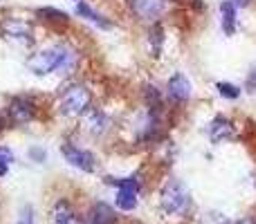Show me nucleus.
Masks as SVG:
<instances>
[{"label": "nucleus", "instance_id": "f257e3e1", "mask_svg": "<svg viewBox=\"0 0 256 224\" xmlns=\"http://www.w3.org/2000/svg\"><path fill=\"white\" fill-rule=\"evenodd\" d=\"M160 204L162 209L168 213V216H180V213H186L191 207V193L189 189L184 186V182L171 180L162 186V193H160Z\"/></svg>", "mask_w": 256, "mask_h": 224}, {"label": "nucleus", "instance_id": "f03ea898", "mask_svg": "<svg viewBox=\"0 0 256 224\" xmlns=\"http://www.w3.org/2000/svg\"><path fill=\"white\" fill-rule=\"evenodd\" d=\"M68 54H70V49H68L66 45H54V47L40 49V52L32 54V56L27 58V67H30V72H34L36 76L52 74V72L61 70Z\"/></svg>", "mask_w": 256, "mask_h": 224}, {"label": "nucleus", "instance_id": "7ed1b4c3", "mask_svg": "<svg viewBox=\"0 0 256 224\" xmlns=\"http://www.w3.org/2000/svg\"><path fill=\"white\" fill-rule=\"evenodd\" d=\"M90 106H92V92H90L86 85H81V83L70 85V88L61 94V103H58L61 112L68 114V117H79V114H86L90 110Z\"/></svg>", "mask_w": 256, "mask_h": 224}, {"label": "nucleus", "instance_id": "20e7f679", "mask_svg": "<svg viewBox=\"0 0 256 224\" xmlns=\"http://www.w3.org/2000/svg\"><path fill=\"white\" fill-rule=\"evenodd\" d=\"M61 155L66 157V162H70L72 166L81 168V171H86V173H92L94 168H97L94 155L90 153V150H84V148H79V146H74L72 141L61 144Z\"/></svg>", "mask_w": 256, "mask_h": 224}, {"label": "nucleus", "instance_id": "39448f33", "mask_svg": "<svg viewBox=\"0 0 256 224\" xmlns=\"http://www.w3.org/2000/svg\"><path fill=\"white\" fill-rule=\"evenodd\" d=\"M7 117H9V121L16 123V126L30 123L32 119L36 117V103H34V99H30V97H14L12 101H9Z\"/></svg>", "mask_w": 256, "mask_h": 224}, {"label": "nucleus", "instance_id": "423d86ee", "mask_svg": "<svg viewBox=\"0 0 256 224\" xmlns=\"http://www.w3.org/2000/svg\"><path fill=\"white\" fill-rule=\"evenodd\" d=\"M166 9V0H130V11L140 20L155 22Z\"/></svg>", "mask_w": 256, "mask_h": 224}, {"label": "nucleus", "instance_id": "0eeeda50", "mask_svg": "<svg viewBox=\"0 0 256 224\" xmlns=\"http://www.w3.org/2000/svg\"><path fill=\"white\" fill-rule=\"evenodd\" d=\"M191 92H194V85H191V81L186 79L184 74L178 72V74H173L171 79H168L166 94L173 103H186L191 99Z\"/></svg>", "mask_w": 256, "mask_h": 224}, {"label": "nucleus", "instance_id": "6e6552de", "mask_svg": "<svg viewBox=\"0 0 256 224\" xmlns=\"http://www.w3.org/2000/svg\"><path fill=\"white\" fill-rule=\"evenodd\" d=\"M236 137V126L227 117H216L209 123V139L214 144H220L225 139H234Z\"/></svg>", "mask_w": 256, "mask_h": 224}, {"label": "nucleus", "instance_id": "1a4fd4ad", "mask_svg": "<svg viewBox=\"0 0 256 224\" xmlns=\"http://www.w3.org/2000/svg\"><path fill=\"white\" fill-rule=\"evenodd\" d=\"M2 34L9 38H20V40H32V27L25 20L18 18H9L2 22Z\"/></svg>", "mask_w": 256, "mask_h": 224}, {"label": "nucleus", "instance_id": "9d476101", "mask_svg": "<svg viewBox=\"0 0 256 224\" xmlns=\"http://www.w3.org/2000/svg\"><path fill=\"white\" fill-rule=\"evenodd\" d=\"M112 222H115V211L106 202L92 204V209L88 211V224H112Z\"/></svg>", "mask_w": 256, "mask_h": 224}, {"label": "nucleus", "instance_id": "9b49d317", "mask_svg": "<svg viewBox=\"0 0 256 224\" xmlns=\"http://www.w3.org/2000/svg\"><path fill=\"white\" fill-rule=\"evenodd\" d=\"M220 16H222V31L227 36L236 34V4L232 0H222L220 2Z\"/></svg>", "mask_w": 256, "mask_h": 224}, {"label": "nucleus", "instance_id": "f8f14e48", "mask_svg": "<svg viewBox=\"0 0 256 224\" xmlns=\"http://www.w3.org/2000/svg\"><path fill=\"white\" fill-rule=\"evenodd\" d=\"M54 224H81V220L76 218V213L72 211V207L66 202V200H61V202H56V207H54Z\"/></svg>", "mask_w": 256, "mask_h": 224}, {"label": "nucleus", "instance_id": "ddd939ff", "mask_svg": "<svg viewBox=\"0 0 256 224\" xmlns=\"http://www.w3.org/2000/svg\"><path fill=\"white\" fill-rule=\"evenodd\" d=\"M76 13H79L81 18H88V20H92L94 25L104 27V29H108V27H110V22H108L99 11H94V9L90 7L88 2H81V0H79V4H76Z\"/></svg>", "mask_w": 256, "mask_h": 224}, {"label": "nucleus", "instance_id": "4468645a", "mask_svg": "<svg viewBox=\"0 0 256 224\" xmlns=\"http://www.w3.org/2000/svg\"><path fill=\"white\" fill-rule=\"evenodd\" d=\"M88 128L94 132V135L106 132V128H108L106 114H104L102 110H92V108H90V110H88Z\"/></svg>", "mask_w": 256, "mask_h": 224}, {"label": "nucleus", "instance_id": "2eb2a0df", "mask_svg": "<svg viewBox=\"0 0 256 224\" xmlns=\"http://www.w3.org/2000/svg\"><path fill=\"white\" fill-rule=\"evenodd\" d=\"M117 207L122 211H132L137 207V193L135 191H126V189H117Z\"/></svg>", "mask_w": 256, "mask_h": 224}, {"label": "nucleus", "instance_id": "dca6fc26", "mask_svg": "<svg viewBox=\"0 0 256 224\" xmlns=\"http://www.w3.org/2000/svg\"><path fill=\"white\" fill-rule=\"evenodd\" d=\"M110 184H115L117 189H126V191H135V193H140L142 189V180L137 175H130V177H122V180H108Z\"/></svg>", "mask_w": 256, "mask_h": 224}, {"label": "nucleus", "instance_id": "f3484780", "mask_svg": "<svg viewBox=\"0 0 256 224\" xmlns=\"http://www.w3.org/2000/svg\"><path fill=\"white\" fill-rule=\"evenodd\" d=\"M38 16H43L45 20H50V22H68V13L58 11V9H54V7L38 9Z\"/></svg>", "mask_w": 256, "mask_h": 224}, {"label": "nucleus", "instance_id": "a211bd4d", "mask_svg": "<svg viewBox=\"0 0 256 224\" xmlns=\"http://www.w3.org/2000/svg\"><path fill=\"white\" fill-rule=\"evenodd\" d=\"M12 162H14V153L7 148V146H0V177L7 175Z\"/></svg>", "mask_w": 256, "mask_h": 224}, {"label": "nucleus", "instance_id": "6ab92c4d", "mask_svg": "<svg viewBox=\"0 0 256 224\" xmlns=\"http://www.w3.org/2000/svg\"><path fill=\"white\" fill-rule=\"evenodd\" d=\"M216 88H218V92L227 99H238L240 97V88L234 85V83H225V81H220V83H216Z\"/></svg>", "mask_w": 256, "mask_h": 224}, {"label": "nucleus", "instance_id": "aec40b11", "mask_svg": "<svg viewBox=\"0 0 256 224\" xmlns=\"http://www.w3.org/2000/svg\"><path fill=\"white\" fill-rule=\"evenodd\" d=\"M162 40H164L162 27H155V29H150V45H153V56H160V49H162Z\"/></svg>", "mask_w": 256, "mask_h": 224}, {"label": "nucleus", "instance_id": "412c9836", "mask_svg": "<svg viewBox=\"0 0 256 224\" xmlns=\"http://www.w3.org/2000/svg\"><path fill=\"white\" fill-rule=\"evenodd\" d=\"M144 94H146V101H148V106H150V108H155V106L160 108V106H162V99H160L158 88H153V85H146Z\"/></svg>", "mask_w": 256, "mask_h": 224}, {"label": "nucleus", "instance_id": "4be33fe9", "mask_svg": "<svg viewBox=\"0 0 256 224\" xmlns=\"http://www.w3.org/2000/svg\"><path fill=\"white\" fill-rule=\"evenodd\" d=\"M30 157L34 159V162H38V164H43L45 159H48V153H45L40 146H32L30 148Z\"/></svg>", "mask_w": 256, "mask_h": 224}, {"label": "nucleus", "instance_id": "5701e85b", "mask_svg": "<svg viewBox=\"0 0 256 224\" xmlns=\"http://www.w3.org/2000/svg\"><path fill=\"white\" fill-rule=\"evenodd\" d=\"M18 224H34V209L25 207L20 211V218H18Z\"/></svg>", "mask_w": 256, "mask_h": 224}, {"label": "nucleus", "instance_id": "b1692460", "mask_svg": "<svg viewBox=\"0 0 256 224\" xmlns=\"http://www.w3.org/2000/svg\"><path fill=\"white\" fill-rule=\"evenodd\" d=\"M232 224H256V220H252V218H243V220H236Z\"/></svg>", "mask_w": 256, "mask_h": 224}, {"label": "nucleus", "instance_id": "393cba45", "mask_svg": "<svg viewBox=\"0 0 256 224\" xmlns=\"http://www.w3.org/2000/svg\"><path fill=\"white\" fill-rule=\"evenodd\" d=\"M248 85H250V90L256 88V70L252 72V76H250V83H248Z\"/></svg>", "mask_w": 256, "mask_h": 224}, {"label": "nucleus", "instance_id": "a878e982", "mask_svg": "<svg viewBox=\"0 0 256 224\" xmlns=\"http://www.w3.org/2000/svg\"><path fill=\"white\" fill-rule=\"evenodd\" d=\"M232 2H234V4H236V7H245V4H248V2H250V0H232Z\"/></svg>", "mask_w": 256, "mask_h": 224}, {"label": "nucleus", "instance_id": "bb28decb", "mask_svg": "<svg viewBox=\"0 0 256 224\" xmlns=\"http://www.w3.org/2000/svg\"><path fill=\"white\" fill-rule=\"evenodd\" d=\"M2 126H4V121H2V117H0V130H2Z\"/></svg>", "mask_w": 256, "mask_h": 224}]
</instances>
